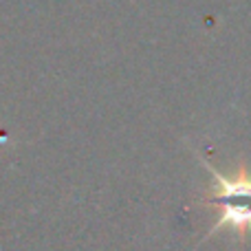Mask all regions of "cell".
Wrapping results in <instances>:
<instances>
[{
  "mask_svg": "<svg viewBox=\"0 0 251 251\" xmlns=\"http://www.w3.org/2000/svg\"><path fill=\"white\" fill-rule=\"evenodd\" d=\"M203 168L212 176V185H209V192L205 194L203 201L209 205H223V214L209 227L207 236L201 240V245L221 229H231L236 238L245 240L247 231L251 229V172L243 165L236 174L225 176L218 170H214V165L207 161H203Z\"/></svg>",
  "mask_w": 251,
  "mask_h": 251,
  "instance_id": "6da1fadb",
  "label": "cell"
}]
</instances>
